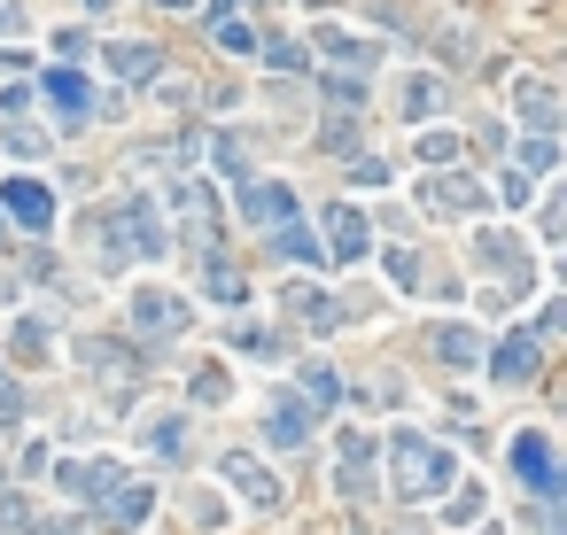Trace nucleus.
Segmentation results:
<instances>
[{
	"label": "nucleus",
	"mask_w": 567,
	"mask_h": 535,
	"mask_svg": "<svg viewBox=\"0 0 567 535\" xmlns=\"http://www.w3.org/2000/svg\"><path fill=\"white\" fill-rule=\"evenodd\" d=\"M389 474H396V481H389L396 497H436V489L459 481L451 451H443V442H428V434H413V427L389 434Z\"/></svg>",
	"instance_id": "nucleus-1"
},
{
	"label": "nucleus",
	"mask_w": 567,
	"mask_h": 535,
	"mask_svg": "<svg viewBox=\"0 0 567 535\" xmlns=\"http://www.w3.org/2000/svg\"><path fill=\"white\" fill-rule=\"evenodd\" d=\"M86 504H102V520H109V527H140V520L155 512V489H148V481H132L125 466H94Z\"/></svg>",
	"instance_id": "nucleus-2"
},
{
	"label": "nucleus",
	"mask_w": 567,
	"mask_h": 535,
	"mask_svg": "<svg viewBox=\"0 0 567 535\" xmlns=\"http://www.w3.org/2000/svg\"><path fill=\"white\" fill-rule=\"evenodd\" d=\"M125 318H132V334H180V326L195 318V303H187L180 288H164V280H140V288L125 295Z\"/></svg>",
	"instance_id": "nucleus-3"
},
{
	"label": "nucleus",
	"mask_w": 567,
	"mask_h": 535,
	"mask_svg": "<svg viewBox=\"0 0 567 535\" xmlns=\"http://www.w3.org/2000/svg\"><path fill=\"white\" fill-rule=\"evenodd\" d=\"M125 248H140V256H164V248H172L164 218H155L148 202H132V210H117V218H109V256H125Z\"/></svg>",
	"instance_id": "nucleus-4"
},
{
	"label": "nucleus",
	"mask_w": 567,
	"mask_h": 535,
	"mask_svg": "<svg viewBox=\"0 0 567 535\" xmlns=\"http://www.w3.org/2000/svg\"><path fill=\"white\" fill-rule=\"evenodd\" d=\"M218 474L233 481V497H241V504H257V512H273V504H280V481H273V466H257L250 451L218 458Z\"/></svg>",
	"instance_id": "nucleus-5"
},
{
	"label": "nucleus",
	"mask_w": 567,
	"mask_h": 535,
	"mask_svg": "<svg viewBox=\"0 0 567 535\" xmlns=\"http://www.w3.org/2000/svg\"><path fill=\"white\" fill-rule=\"evenodd\" d=\"M319 62L343 70V78H366V70L381 62V47H366V39H358V32H343V24H319Z\"/></svg>",
	"instance_id": "nucleus-6"
},
{
	"label": "nucleus",
	"mask_w": 567,
	"mask_h": 535,
	"mask_svg": "<svg viewBox=\"0 0 567 535\" xmlns=\"http://www.w3.org/2000/svg\"><path fill=\"white\" fill-rule=\"evenodd\" d=\"M0 210H9L24 233H47L55 225V195L39 187V178H9V187H0Z\"/></svg>",
	"instance_id": "nucleus-7"
},
{
	"label": "nucleus",
	"mask_w": 567,
	"mask_h": 535,
	"mask_svg": "<svg viewBox=\"0 0 567 535\" xmlns=\"http://www.w3.org/2000/svg\"><path fill=\"white\" fill-rule=\"evenodd\" d=\"M241 218H250V225H280V218H296V195L273 187V178H265V187L250 178V187H241Z\"/></svg>",
	"instance_id": "nucleus-8"
},
{
	"label": "nucleus",
	"mask_w": 567,
	"mask_h": 535,
	"mask_svg": "<svg viewBox=\"0 0 567 535\" xmlns=\"http://www.w3.org/2000/svg\"><path fill=\"white\" fill-rule=\"evenodd\" d=\"M536 357H544V341H536V334H506V341L490 349V373H498V381H529V373H536Z\"/></svg>",
	"instance_id": "nucleus-9"
},
{
	"label": "nucleus",
	"mask_w": 567,
	"mask_h": 535,
	"mask_svg": "<svg viewBox=\"0 0 567 535\" xmlns=\"http://www.w3.org/2000/svg\"><path fill=\"white\" fill-rule=\"evenodd\" d=\"M513 474H521L529 489H544V497L559 489V474H552V442H544V434H521V442H513Z\"/></svg>",
	"instance_id": "nucleus-10"
},
{
	"label": "nucleus",
	"mask_w": 567,
	"mask_h": 535,
	"mask_svg": "<svg viewBox=\"0 0 567 535\" xmlns=\"http://www.w3.org/2000/svg\"><path fill=\"white\" fill-rule=\"evenodd\" d=\"M327 256L335 264H366V218L358 210H327Z\"/></svg>",
	"instance_id": "nucleus-11"
},
{
	"label": "nucleus",
	"mask_w": 567,
	"mask_h": 535,
	"mask_svg": "<svg viewBox=\"0 0 567 535\" xmlns=\"http://www.w3.org/2000/svg\"><path fill=\"white\" fill-rule=\"evenodd\" d=\"M428 210L474 218V210H482V187H474V178H459V171H443V178H428Z\"/></svg>",
	"instance_id": "nucleus-12"
},
{
	"label": "nucleus",
	"mask_w": 567,
	"mask_h": 535,
	"mask_svg": "<svg viewBox=\"0 0 567 535\" xmlns=\"http://www.w3.org/2000/svg\"><path fill=\"white\" fill-rule=\"evenodd\" d=\"M78 357H86V373H94L109 396H125V388H132V373H125V349H117V341H86Z\"/></svg>",
	"instance_id": "nucleus-13"
},
{
	"label": "nucleus",
	"mask_w": 567,
	"mask_h": 535,
	"mask_svg": "<svg viewBox=\"0 0 567 535\" xmlns=\"http://www.w3.org/2000/svg\"><path fill=\"white\" fill-rule=\"evenodd\" d=\"M172 210L187 218V233H195V241H218V233H210V225H218V202H210L202 187H172Z\"/></svg>",
	"instance_id": "nucleus-14"
},
{
	"label": "nucleus",
	"mask_w": 567,
	"mask_h": 535,
	"mask_svg": "<svg viewBox=\"0 0 567 535\" xmlns=\"http://www.w3.org/2000/svg\"><path fill=\"white\" fill-rule=\"evenodd\" d=\"M513 102H521V117H529L536 132H552V125H559V102H552V85H536V78H513Z\"/></svg>",
	"instance_id": "nucleus-15"
},
{
	"label": "nucleus",
	"mask_w": 567,
	"mask_h": 535,
	"mask_svg": "<svg viewBox=\"0 0 567 535\" xmlns=\"http://www.w3.org/2000/svg\"><path fill=\"white\" fill-rule=\"evenodd\" d=\"M436 357H443L451 373H466V365H482V334H474V326H443V334H436Z\"/></svg>",
	"instance_id": "nucleus-16"
},
{
	"label": "nucleus",
	"mask_w": 567,
	"mask_h": 535,
	"mask_svg": "<svg viewBox=\"0 0 567 535\" xmlns=\"http://www.w3.org/2000/svg\"><path fill=\"white\" fill-rule=\"evenodd\" d=\"M265 434L280 442V451H296V442H311V419H303V404H296V396H280V404H273V419H265Z\"/></svg>",
	"instance_id": "nucleus-17"
},
{
	"label": "nucleus",
	"mask_w": 567,
	"mask_h": 535,
	"mask_svg": "<svg viewBox=\"0 0 567 535\" xmlns=\"http://www.w3.org/2000/svg\"><path fill=\"white\" fill-rule=\"evenodd\" d=\"M288 318H296V326H319V334H327V326H335V303L319 295V288H303V280H296V288H288Z\"/></svg>",
	"instance_id": "nucleus-18"
},
{
	"label": "nucleus",
	"mask_w": 567,
	"mask_h": 535,
	"mask_svg": "<svg viewBox=\"0 0 567 535\" xmlns=\"http://www.w3.org/2000/svg\"><path fill=\"white\" fill-rule=\"evenodd\" d=\"M47 102H55V109H62L70 125H78V117H86V102H94V94H86V78H78V70H55V78H47Z\"/></svg>",
	"instance_id": "nucleus-19"
},
{
	"label": "nucleus",
	"mask_w": 567,
	"mask_h": 535,
	"mask_svg": "<svg viewBox=\"0 0 567 535\" xmlns=\"http://www.w3.org/2000/svg\"><path fill=\"white\" fill-rule=\"evenodd\" d=\"M109 70H117V78H155V70H164V55H155L148 39H125V47H109Z\"/></svg>",
	"instance_id": "nucleus-20"
},
{
	"label": "nucleus",
	"mask_w": 567,
	"mask_h": 535,
	"mask_svg": "<svg viewBox=\"0 0 567 535\" xmlns=\"http://www.w3.org/2000/svg\"><path fill=\"white\" fill-rule=\"evenodd\" d=\"M273 241H280L296 264H319V256H327V241H319L311 225H296V218H280V225H273Z\"/></svg>",
	"instance_id": "nucleus-21"
},
{
	"label": "nucleus",
	"mask_w": 567,
	"mask_h": 535,
	"mask_svg": "<svg viewBox=\"0 0 567 535\" xmlns=\"http://www.w3.org/2000/svg\"><path fill=\"white\" fill-rule=\"evenodd\" d=\"M210 303H225V311H241V303H250V280H241V272H233L225 256L210 264Z\"/></svg>",
	"instance_id": "nucleus-22"
},
{
	"label": "nucleus",
	"mask_w": 567,
	"mask_h": 535,
	"mask_svg": "<svg viewBox=\"0 0 567 535\" xmlns=\"http://www.w3.org/2000/svg\"><path fill=\"white\" fill-rule=\"evenodd\" d=\"M148 451H164V458H180V451H187V427H180V411H155V419H148Z\"/></svg>",
	"instance_id": "nucleus-23"
},
{
	"label": "nucleus",
	"mask_w": 567,
	"mask_h": 535,
	"mask_svg": "<svg viewBox=\"0 0 567 535\" xmlns=\"http://www.w3.org/2000/svg\"><path fill=\"white\" fill-rule=\"evenodd\" d=\"M210 24H218V47H225V55H257V32L241 24L233 9H225V16H210Z\"/></svg>",
	"instance_id": "nucleus-24"
},
{
	"label": "nucleus",
	"mask_w": 567,
	"mask_h": 535,
	"mask_svg": "<svg viewBox=\"0 0 567 535\" xmlns=\"http://www.w3.org/2000/svg\"><path fill=\"white\" fill-rule=\"evenodd\" d=\"M404 117H413V125L436 117V78H413V85H404Z\"/></svg>",
	"instance_id": "nucleus-25"
},
{
	"label": "nucleus",
	"mask_w": 567,
	"mask_h": 535,
	"mask_svg": "<svg viewBox=\"0 0 567 535\" xmlns=\"http://www.w3.org/2000/svg\"><path fill=\"white\" fill-rule=\"evenodd\" d=\"M257 55H265L273 70H303V62H311V55H303L296 39H257Z\"/></svg>",
	"instance_id": "nucleus-26"
},
{
	"label": "nucleus",
	"mask_w": 567,
	"mask_h": 535,
	"mask_svg": "<svg viewBox=\"0 0 567 535\" xmlns=\"http://www.w3.org/2000/svg\"><path fill=\"white\" fill-rule=\"evenodd\" d=\"M218 171H250V140H241V132H218Z\"/></svg>",
	"instance_id": "nucleus-27"
},
{
	"label": "nucleus",
	"mask_w": 567,
	"mask_h": 535,
	"mask_svg": "<svg viewBox=\"0 0 567 535\" xmlns=\"http://www.w3.org/2000/svg\"><path fill=\"white\" fill-rule=\"evenodd\" d=\"M350 178H358V187H389L396 163H389V155H358V163H350Z\"/></svg>",
	"instance_id": "nucleus-28"
},
{
	"label": "nucleus",
	"mask_w": 567,
	"mask_h": 535,
	"mask_svg": "<svg viewBox=\"0 0 567 535\" xmlns=\"http://www.w3.org/2000/svg\"><path fill=\"white\" fill-rule=\"evenodd\" d=\"M420 163H459V132H420Z\"/></svg>",
	"instance_id": "nucleus-29"
},
{
	"label": "nucleus",
	"mask_w": 567,
	"mask_h": 535,
	"mask_svg": "<svg viewBox=\"0 0 567 535\" xmlns=\"http://www.w3.org/2000/svg\"><path fill=\"white\" fill-rule=\"evenodd\" d=\"M55 481H62V497H86V489H94V466H78V458H62V466H55Z\"/></svg>",
	"instance_id": "nucleus-30"
},
{
	"label": "nucleus",
	"mask_w": 567,
	"mask_h": 535,
	"mask_svg": "<svg viewBox=\"0 0 567 535\" xmlns=\"http://www.w3.org/2000/svg\"><path fill=\"white\" fill-rule=\"evenodd\" d=\"M389 280L396 288H420V256L413 248H389Z\"/></svg>",
	"instance_id": "nucleus-31"
},
{
	"label": "nucleus",
	"mask_w": 567,
	"mask_h": 535,
	"mask_svg": "<svg viewBox=\"0 0 567 535\" xmlns=\"http://www.w3.org/2000/svg\"><path fill=\"white\" fill-rule=\"evenodd\" d=\"M16 349H24V365H55V357H47V334H39V326H16Z\"/></svg>",
	"instance_id": "nucleus-32"
},
{
	"label": "nucleus",
	"mask_w": 567,
	"mask_h": 535,
	"mask_svg": "<svg viewBox=\"0 0 567 535\" xmlns=\"http://www.w3.org/2000/svg\"><path fill=\"white\" fill-rule=\"evenodd\" d=\"M0 125H9V148H16V155H39V148H47V132H32V125H16V117H0Z\"/></svg>",
	"instance_id": "nucleus-33"
},
{
	"label": "nucleus",
	"mask_w": 567,
	"mask_h": 535,
	"mask_svg": "<svg viewBox=\"0 0 567 535\" xmlns=\"http://www.w3.org/2000/svg\"><path fill=\"white\" fill-rule=\"evenodd\" d=\"M552 163H559L552 140H521V171H552Z\"/></svg>",
	"instance_id": "nucleus-34"
},
{
	"label": "nucleus",
	"mask_w": 567,
	"mask_h": 535,
	"mask_svg": "<svg viewBox=\"0 0 567 535\" xmlns=\"http://www.w3.org/2000/svg\"><path fill=\"white\" fill-rule=\"evenodd\" d=\"M86 47H94V39H86V32H70V24H62V32H55V55H62V62H78V55H86Z\"/></svg>",
	"instance_id": "nucleus-35"
},
{
	"label": "nucleus",
	"mask_w": 567,
	"mask_h": 535,
	"mask_svg": "<svg viewBox=\"0 0 567 535\" xmlns=\"http://www.w3.org/2000/svg\"><path fill=\"white\" fill-rule=\"evenodd\" d=\"M32 109V85H0V117H24Z\"/></svg>",
	"instance_id": "nucleus-36"
},
{
	"label": "nucleus",
	"mask_w": 567,
	"mask_h": 535,
	"mask_svg": "<svg viewBox=\"0 0 567 535\" xmlns=\"http://www.w3.org/2000/svg\"><path fill=\"white\" fill-rule=\"evenodd\" d=\"M195 396H202V404H225V373H218V365H210V373H195Z\"/></svg>",
	"instance_id": "nucleus-37"
},
{
	"label": "nucleus",
	"mask_w": 567,
	"mask_h": 535,
	"mask_svg": "<svg viewBox=\"0 0 567 535\" xmlns=\"http://www.w3.org/2000/svg\"><path fill=\"white\" fill-rule=\"evenodd\" d=\"M451 520H459V527L482 520V489H459V497H451Z\"/></svg>",
	"instance_id": "nucleus-38"
},
{
	"label": "nucleus",
	"mask_w": 567,
	"mask_h": 535,
	"mask_svg": "<svg viewBox=\"0 0 567 535\" xmlns=\"http://www.w3.org/2000/svg\"><path fill=\"white\" fill-rule=\"evenodd\" d=\"M24 419V396H16V381H0V427H16Z\"/></svg>",
	"instance_id": "nucleus-39"
},
{
	"label": "nucleus",
	"mask_w": 567,
	"mask_h": 535,
	"mask_svg": "<svg viewBox=\"0 0 567 535\" xmlns=\"http://www.w3.org/2000/svg\"><path fill=\"white\" fill-rule=\"evenodd\" d=\"M303 388H311L319 404H335V373H327V365H311V373H303Z\"/></svg>",
	"instance_id": "nucleus-40"
},
{
	"label": "nucleus",
	"mask_w": 567,
	"mask_h": 535,
	"mask_svg": "<svg viewBox=\"0 0 567 535\" xmlns=\"http://www.w3.org/2000/svg\"><path fill=\"white\" fill-rule=\"evenodd\" d=\"M24 535H70L62 520H24Z\"/></svg>",
	"instance_id": "nucleus-41"
},
{
	"label": "nucleus",
	"mask_w": 567,
	"mask_h": 535,
	"mask_svg": "<svg viewBox=\"0 0 567 535\" xmlns=\"http://www.w3.org/2000/svg\"><path fill=\"white\" fill-rule=\"evenodd\" d=\"M0 32H16V0H0Z\"/></svg>",
	"instance_id": "nucleus-42"
},
{
	"label": "nucleus",
	"mask_w": 567,
	"mask_h": 535,
	"mask_svg": "<svg viewBox=\"0 0 567 535\" xmlns=\"http://www.w3.org/2000/svg\"><path fill=\"white\" fill-rule=\"evenodd\" d=\"M155 9H195V0H155Z\"/></svg>",
	"instance_id": "nucleus-43"
},
{
	"label": "nucleus",
	"mask_w": 567,
	"mask_h": 535,
	"mask_svg": "<svg viewBox=\"0 0 567 535\" xmlns=\"http://www.w3.org/2000/svg\"><path fill=\"white\" fill-rule=\"evenodd\" d=\"M482 535H513V527H482Z\"/></svg>",
	"instance_id": "nucleus-44"
},
{
	"label": "nucleus",
	"mask_w": 567,
	"mask_h": 535,
	"mask_svg": "<svg viewBox=\"0 0 567 535\" xmlns=\"http://www.w3.org/2000/svg\"><path fill=\"white\" fill-rule=\"evenodd\" d=\"M0 241H9V233H0Z\"/></svg>",
	"instance_id": "nucleus-45"
}]
</instances>
